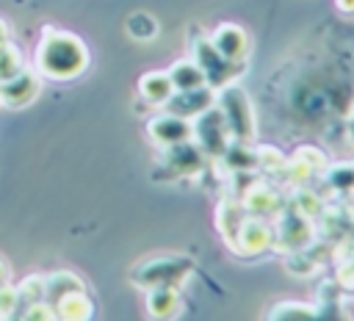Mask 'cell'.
<instances>
[{
  "instance_id": "obj_1",
  "label": "cell",
  "mask_w": 354,
  "mask_h": 321,
  "mask_svg": "<svg viewBox=\"0 0 354 321\" xmlns=\"http://www.w3.org/2000/svg\"><path fill=\"white\" fill-rule=\"evenodd\" d=\"M88 66V50L80 36L44 28L36 47V72L50 80H72Z\"/></svg>"
},
{
  "instance_id": "obj_2",
  "label": "cell",
  "mask_w": 354,
  "mask_h": 321,
  "mask_svg": "<svg viewBox=\"0 0 354 321\" xmlns=\"http://www.w3.org/2000/svg\"><path fill=\"white\" fill-rule=\"evenodd\" d=\"M194 271V260L188 255H152L138 260L130 268V282L136 288H180Z\"/></svg>"
},
{
  "instance_id": "obj_3",
  "label": "cell",
  "mask_w": 354,
  "mask_h": 321,
  "mask_svg": "<svg viewBox=\"0 0 354 321\" xmlns=\"http://www.w3.org/2000/svg\"><path fill=\"white\" fill-rule=\"evenodd\" d=\"M216 108L221 111L224 116V125L230 130V138L232 141H241V144H249L252 136H254V108H252V100L249 94L241 89V86H232L227 83L218 97H216Z\"/></svg>"
},
{
  "instance_id": "obj_4",
  "label": "cell",
  "mask_w": 354,
  "mask_h": 321,
  "mask_svg": "<svg viewBox=\"0 0 354 321\" xmlns=\"http://www.w3.org/2000/svg\"><path fill=\"white\" fill-rule=\"evenodd\" d=\"M266 321H351L340 304L337 296H329V299H318L315 304H304V302H277Z\"/></svg>"
},
{
  "instance_id": "obj_5",
  "label": "cell",
  "mask_w": 354,
  "mask_h": 321,
  "mask_svg": "<svg viewBox=\"0 0 354 321\" xmlns=\"http://www.w3.org/2000/svg\"><path fill=\"white\" fill-rule=\"evenodd\" d=\"M191 141L205 152V155H213V158H221L224 149L230 147V130L224 125V116L221 111L213 105L207 108L205 113H199L196 119H191Z\"/></svg>"
},
{
  "instance_id": "obj_6",
  "label": "cell",
  "mask_w": 354,
  "mask_h": 321,
  "mask_svg": "<svg viewBox=\"0 0 354 321\" xmlns=\"http://www.w3.org/2000/svg\"><path fill=\"white\" fill-rule=\"evenodd\" d=\"M310 235H313L310 219L296 210H288L279 216V224L274 230V246H279L285 252H299L310 244Z\"/></svg>"
},
{
  "instance_id": "obj_7",
  "label": "cell",
  "mask_w": 354,
  "mask_h": 321,
  "mask_svg": "<svg viewBox=\"0 0 354 321\" xmlns=\"http://www.w3.org/2000/svg\"><path fill=\"white\" fill-rule=\"evenodd\" d=\"M39 91H41L39 72L22 69L14 77L0 83V102L8 105V108H25V105H30L39 97Z\"/></svg>"
},
{
  "instance_id": "obj_8",
  "label": "cell",
  "mask_w": 354,
  "mask_h": 321,
  "mask_svg": "<svg viewBox=\"0 0 354 321\" xmlns=\"http://www.w3.org/2000/svg\"><path fill=\"white\" fill-rule=\"evenodd\" d=\"M147 136L158 144V147H174L180 141H188L191 138V122L171 113V111H163L158 116H152L147 122Z\"/></svg>"
},
{
  "instance_id": "obj_9",
  "label": "cell",
  "mask_w": 354,
  "mask_h": 321,
  "mask_svg": "<svg viewBox=\"0 0 354 321\" xmlns=\"http://www.w3.org/2000/svg\"><path fill=\"white\" fill-rule=\"evenodd\" d=\"M230 244H232L235 252H241V255H260V252H266L268 246H274V230H271L263 219L246 216Z\"/></svg>"
},
{
  "instance_id": "obj_10",
  "label": "cell",
  "mask_w": 354,
  "mask_h": 321,
  "mask_svg": "<svg viewBox=\"0 0 354 321\" xmlns=\"http://www.w3.org/2000/svg\"><path fill=\"white\" fill-rule=\"evenodd\" d=\"M216 105V91L213 86H199V89H188V91H174L171 100L166 102V111L183 116V119H196L199 113H205L207 108Z\"/></svg>"
},
{
  "instance_id": "obj_11",
  "label": "cell",
  "mask_w": 354,
  "mask_h": 321,
  "mask_svg": "<svg viewBox=\"0 0 354 321\" xmlns=\"http://www.w3.org/2000/svg\"><path fill=\"white\" fill-rule=\"evenodd\" d=\"M207 39H210L213 50H216L224 61H230V64H238V61L246 55V50H249V36H246V30H243L241 25H235V22L218 25Z\"/></svg>"
},
{
  "instance_id": "obj_12",
  "label": "cell",
  "mask_w": 354,
  "mask_h": 321,
  "mask_svg": "<svg viewBox=\"0 0 354 321\" xmlns=\"http://www.w3.org/2000/svg\"><path fill=\"white\" fill-rule=\"evenodd\" d=\"M194 61H196L199 69L205 72L207 86H227V83H230V69H232V64L224 61V58L213 50L210 39L196 42V47H194Z\"/></svg>"
},
{
  "instance_id": "obj_13",
  "label": "cell",
  "mask_w": 354,
  "mask_h": 321,
  "mask_svg": "<svg viewBox=\"0 0 354 321\" xmlns=\"http://www.w3.org/2000/svg\"><path fill=\"white\" fill-rule=\"evenodd\" d=\"M149 321H174L180 313V291L177 288H149L144 299Z\"/></svg>"
},
{
  "instance_id": "obj_14",
  "label": "cell",
  "mask_w": 354,
  "mask_h": 321,
  "mask_svg": "<svg viewBox=\"0 0 354 321\" xmlns=\"http://www.w3.org/2000/svg\"><path fill=\"white\" fill-rule=\"evenodd\" d=\"M205 152L188 138V141H180L174 147H166V163L169 169H174L177 174H196L202 166H205Z\"/></svg>"
},
{
  "instance_id": "obj_15",
  "label": "cell",
  "mask_w": 354,
  "mask_h": 321,
  "mask_svg": "<svg viewBox=\"0 0 354 321\" xmlns=\"http://www.w3.org/2000/svg\"><path fill=\"white\" fill-rule=\"evenodd\" d=\"M53 310H55L58 321H91L94 318V302L88 299L86 291L66 293L64 299H58L53 304Z\"/></svg>"
},
{
  "instance_id": "obj_16",
  "label": "cell",
  "mask_w": 354,
  "mask_h": 321,
  "mask_svg": "<svg viewBox=\"0 0 354 321\" xmlns=\"http://www.w3.org/2000/svg\"><path fill=\"white\" fill-rule=\"evenodd\" d=\"M138 91H141V97H144L147 102H152V105H166V102L171 100V94H174V86H171V80H169V72L152 69V72H144V75L138 77Z\"/></svg>"
},
{
  "instance_id": "obj_17",
  "label": "cell",
  "mask_w": 354,
  "mask_h": 321,
  "mask_svg": "<svg viewBox=\"0 0 354 321\" xmlns=\"http://www.w3.org/2000/svg\"><path fill=\"white\" fill-rule=\"evenodd\" d=\"M279 194L271 188V185H263V183H257V185H252V188H246V196H243V210L249 213V216H268V213H277L279 210Z\"/></svg>"
},
{
  "instance_id": "obj_18",
  "label": "cell",
  "mask_w": 354,
  "mask_h": 321,
  "mask_svg": "<svg viewBox=\"0 0 354 321\" xmlns=\"http://www.w3.org/2000/svg\"><path fill=\"white\" fill-rule=\"evenodd\" d=\"M166 72H169V80H171L174 91H188V89H199V86L207 83L205 80V72L199 69V64L194 58H180Z\"/></svg>"
},
{
  "instance_id": "obj_19",
  "label": "cell",
  "mask_w": 354,
  "mask_h": 321,
  "mask_svg": "<svg viewBox=\"0 0 354 321\" xmlns=\"http://www.w3.org/2000/svg\"><path fill=\"white\" fill-rule=\"evenodd\" d=\"M75 291H86V288H83V279L72 271H55V274L44 277V302L47 304H55L58 299H64L66 293H75Z\"/></svg>"
},
{
  "instance_id": "obj_20",
  "label": "cell",
  "mask_w": 354,
  "mask_h": 321,
  "mask_svg": "<svg viewBox=\"0 0 354 321\" xmlns=\"http://www.w3.org/2000/svg\"><path fill=\"white\" fill-rule=\"evenodd\" d=\"M321 166H324V155H321L318 149H313V147H301V149L293 155V160L285 163V169L290 172V177H293L296 183H304V180L313 177Z\"/></svg>"
},
{
  "instance_id": "obj_21",
  "label": "cell",
  "mask_w": 354,
  "mask_h": 321,
  "mask_svg": "<svg viewBox=\"0 0 354 321\" xmlns=\"http://www.w3.org/2000/svg\"><path fill=\"white\" fill-rule=\"evenodd\" d=\"M124 30L136 42H149V39L158 36V19L152 14H147V11H133L127 17V22H124Z\"/></svg>"
},
{
  "instance_id": "obj_22",
  "label": "cell",
  "mask_w": 354,
  "mask_h": 321,
  "mask_svg": "<svg viewBox=\"0 0 354 321\" xmlns=\"http://www.w3.org/2000/svg\"><path fill=\"white\" fill-rule=\"evenodd\" d=\"M14 291H17L19 307L33 304V302H44V277L41 274H28L19 285H14Z\"/></svg>"
},
{
  "instance_id": "obj_23",
  "label": "cell",
  "mask_w": 354,
  "mask_h": 321,
  "mask_svg": "<svg viewBox=\"0 0 354 321\" xmlns=\"http://www.w3.org/2000/svg\"><path fill=\"white\" fill-rule=\"evenodd\" d=\"M22 69H25V58H22L19 47L11 44V42L0 44V83L8 80V77H14V75L22 72Z\"/></svg>"
},
{
  "instance_id": "obj_24",
  "label": "cell",
  "mask_w": 354,
  "mask_h": 321,
  "mask_svg": "<svg viewBox=\"0 0 354 321\" xmlns=\"http://www.w3.org/2000/svg\"><path fill=\"white\" fill-rule=\"evenodd\" d=\"M17 321H58V318H55L53 304H47V302H33V304L19 307V318H17Z\"/></svg>"
},
{
  "instance_id": "obj_25",
  "label": "cell",
  "mask_w": 354,
  "mask_h": 321,
  "mask_svg": "<svg viewBox=\"0 0 354 321\" xmlns=\"http://www.w3.org/2000/svg\"><path fill=\"white\" fill-rule=\"evenodd\" d=\"M254 160H257V166H263V169H268V172H279V169H285V163H288L274 147H260V149H254Z\"/></svg>"
},
{
  "instance_id": "obj_26",
  "label": "cell",
  "mask_w": 354,
  "mask_h": 321,
  "mask_svg": "<svg viewBox=\"0 0 354 321\" xmlns=\"http://www.w3.org/2000/svg\"><path fill=\"white\" fill-rule=\"evenodd\" d=\"M19 310V299H17V291L11 285H3L0 288V321H8L14 318V313Z\"/></svg>"
},
{
  "instance_id": "obj_27",
  "label": "cell",
  "mask_w": 354,
  "mask_h": 321,
  "mask_svg": "<svg viewBox=\"0 0 354 321\" xmlns=\"http://www.w3.org/2000/svg\"><path fill=\"white\" fill-rule=\"evenodd\" d=\"M329 183L340 191H351L354 188V166H335L329 172Z\"/></svg>"
},
{
  "instance_id": "obj_28",
  "label": "cell",
  "mask_w": 354,
  "mask_h": 321,
  "mask_svg": "<svg viewBox=\"0 0 354 321\" xmlns=\"http://www.w3.org/2000/svg\"><path fill=\"white\" fill-rule=\"evenodd\" d=\"M318 196L315 194H310V191H299L296 194V213H301V216H313V210H318Z\"/></svg>"
},
{
  "instance_id": "obj_29",
  "label": "cell",
  "mask_w": 354,
  "mask_h": 321,
  "mask_svg": "<svg viewBox=\"0 0 354 321\" xmlns=\"http://www.w3.org/2000/svg\"><path fill=\"white\" fill-rule=\"evenodd\" d=\"M343 14H354V0H335Z\"/></svg>"
},
{
  "instance_id": "obj_30",
  "label": "cell",
  "mask_w": 354,
  "mask_h": 321,
  "mask_svg": "<svg viewBox=\"0 0 354 321\" xmlns=\"http://www.w3.org/2000/svg\"><path fill=\"white\" fill-rule=\"evenodd\" d=\"M3 285H8V266L0 260V288H3Z\"/></svg>"
},
{
  "instance_id": "obj_31",
  "label": "cell",
  "mask_w": 354,
  "mask_h": 321,
  "mask_svg": "<svg viewBox=\"0 0 354 321\" xmlns=\"http://www.w3.org/2000/svg\"><path fill=\"white\" fill-rule=\"evenodd\" d=\"M6 42H11V39H8V25L0 19V44H6Z\"/></svg>"
},
{
  "instance_id": "obj_32",
  "label": "cell",
  "mask_w": 354,
  "mask_h": 321,
  "mask_svg": "<svg viewBox=\"0 0 354 321\" xmlns=\"http://www.w3.org/2000/svg\"><path fill=\"white\" fill-rule=\"evenodd\" d=\"M8 321H11V318H8Z\"/></svg>"
}]
</instances>
